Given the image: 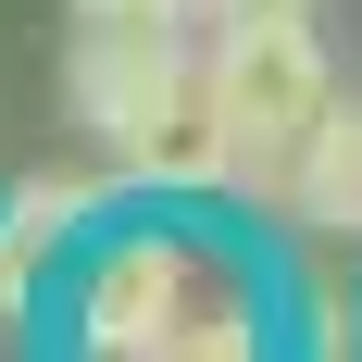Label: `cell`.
I'll return each instance as SVG.
<instances>
[{
  "mask_svg": "<svg viewBox=\"0 0 362 362\" xmlns=\"http://www.w3.org/2000/svg\"><path fill=\"white\" fill-rule=\"evenodd\" d=\"M75 125L150 187H238L213 112V50H187V25H75L63 50Z\"/></svg>",
  "mask_w": 362,
  "mask_h": 362,
  "instance_id": "1",
  "label": "cell"
},
{
  "mask_svg": "<svg viewBox=\"0 0 362 362\" xmlns=\"http://www.w3.org/2000/svg\"><path fill=\"white\" fill-rule=\"evenodd\" d=\"M213 112H225V163H238V187L288 200L300 163H313V125L337 112L313 25H213Z\"/></svg>",
  "mask_w": 362,
  "mask_h": 362,
  "instance_id": "2",
  "label": "cell"
},
{
  "mask_svg": "<svg viewBox=\"0 0 362 362\" xmlns=\"http://www.w3.org/2000/svg\"><path fill=\"white\" fill-rule=\"evenodd\" d=\"M187 275H200V250L163 238V225H150V238H112V250L88 262V288H75V350H88V362H125L187 300Z\"/></svg>",
  "mask_w": 362,
  "mask_h": 362,
  "instance_id": "3",
  "label": "cell"
},
{
  "mask_svg": "<svg viewBox=\"0 0 362 362\" xmlns=\"http://www.w3.org/2000/svg\"><path fill=\"white\" fill-rule=\"evenodd\" d=\"M125 362H262V300L238 288V275H213V262H200V275H187V300H175V313H163Z\"/></svg>",
  "mask_w": 362,
  "mask_h": 362,
  "instance_id": "4",
  "label": "cell"
},
{
  "mask_svg": "<svg viewBox=\"0 0 362 362\" xmlns=\"http://www.w3.org/2000/svg\"><path fill=\"white\" fill-rule=\"evenodd\" d=\"M288 213L325 225V238H362V100H337L325 125H313V163H300Z\"/></svg>",
  "mask_w": 362,
  "mask_h": 362,
  "instance_id": "5",
  "label": "cell"
},
{
  "mask_svg": "<svg viewBox=\"0 0 362 362\" xmlns=\"http://www.w3.org/2000/svg\"><path fill=\"white\" fill-rule=\"evenodd\" d=\"M88 213H100V175H13V187H0V250H13V262H50V250H75Z\"/></svg>",
  "mask_w": 362,
  "mask_h": 362,
  "instance_id": "6",
  "label": "cell"
},
{
  "mask_svg": "<svg viewBox=\"0 0 362 362\" xmlns=\"http://www.w3.org/2000/svg\"><path fill=\"white\" fill-rule=\"evenodd\" d=\"M75 25H187V13H213V0H63Z\"/></svg>",
  "mask_w": 362,
  "mask_h": 362,
  "instance_id": "7",
  "label": "cell"
},
{
  "mask_svg": "<svg viewBox=\"0 0 362 362\" xmlns=\"http://www.w3.org/2000/svg\"><path fill=\"white\" fill-rule=\"evenodd\" d=\"M213 25H313V0H213Z\"/></svg>",
  "mask_w": 362,
  "mask_h": 362,
  "instance_id": "8",
  "label": "cell"
},
{
  "mask_svg": "<svg viewBox=\"0 0 362 362\" xmlns=\"http://www.w3.org/2000/svg\"><path fill=\"white\" fill-rule=\"evenodd\" d=\"M25 288H37V262H13V250H0V337L25 325Z\"/></svg>",
  "mask_w": 362,
  "mask_h": 362,
  "instance_id": "9",
  "label": "cell"
}]
</instances>
